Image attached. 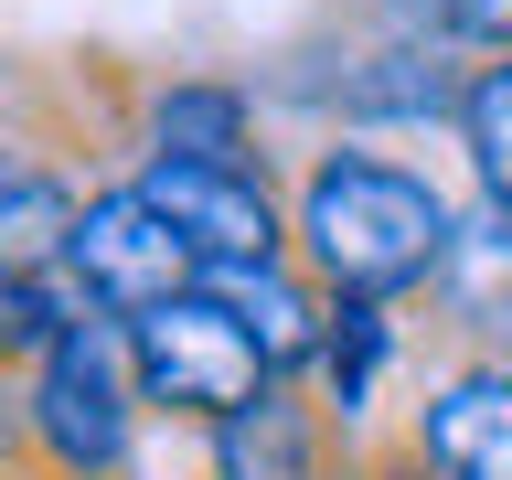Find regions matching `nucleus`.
<instances>
[{
    "instance_id": "12",
    "label": "nucleus",
    "mask_w": 512,
    "mask_h": 480,
    "mask_svg": "<svg viewBox=\"0 0 512 480\" xmlns=\"http://www.w3.org/2000/svg\"><path fill=\"white\" fill-rule=\"evenodd\" d=\"M214 288L246 310V331H256V352L278 363V374H310L320 363V331H331V288L299 267V256H256V267H214Z\"/></svg>"
},
{
    "instance_id": "1",
    "label": "nucleus",
    "mask_w": 512,
    "mask_h": 480,
    "mask_svg": "<svg viewBox=\"0 0 512 480\" xmlns=\"http://www.w3.org/2000/svg\"><path fill=\"white\" fill-rule=\"evenodd\" d=\"M459 246V203L427 160L331 128L288 160V256L342 299H416Z\"/></svg>"
},
{
    "instance_id": "3",
    "label": "nucleus",
    "mask_w": 512,
    "mask_h": 480,
    "mask_svg": "<svg viewBox=\"0 0 512 480\" xmlns=\"http://www.w3.org/2000/svg\"><path fill=\"white\" fill-rule=\"evenodd\" d=\"M118 342H128V374H139L150 427H214V416L246 406L256 384H278V363H267L256 331H246V310H235L214 278H192V288H171V299H150V310H128Z\"/></svg>"
},
{
    "instance_id": "6",
    "label": "nucleus",
    "mask_w": 512,
    "mask_h": 480,
    "mask_svg": "<svg viewBox=\"0 0 512 480\" xmlns=\"http://www.w3.org/2000/svg\"><path fill=\"white\" fill-rule=\"evenodd\" d=\"M128 182L192 235L203 278H214V267H256V256L288 246V182L267 171V160H150L139 150Z\"/></svg>"
},
{
    "instance_id": "10",
    "label": "nucleus",
    "mask_w": 512,
    "mask_h": 480,
    "mask_svg": "<svg viewBox=\"0 0 512 480\" xmlns=\"http://www.w3.org/2000/svg\"><path fill=\"white\" fill-rule=\"evenodd\" d=\"M267 160V107H256L246 75H214V64H182V75H150L139 107H128V160Z\"/></svg>"
},
{
    "instance_id": "9",
    "label": "nucleus",
    "mask_w": 512,
    "mask_h": 480,
    "mask_svg": "<svg viewBox=\"0 0 512 480\" xmlns=\"http://www.w3.org/2000/svg\"><path fill=\"white\" fill-rule=\"evenodd\" d=\"M416 352H512V214H459V246L438 256V278L406 299Z\"/></svg>"
},
{
    "instance_id": "2",
    "label": "nucleus",
    "mask_w": 512,
    "mask_h": 480,
    "mask_svg": "<svg viewBox=\"0 0 512 480\" xmlns=\"http://www.w3.org/2000/svg\"><path fill=\"white\" fill-rule=\"evenodd\" d=\"M139 438H150V406H139V374H128V342L107 310L64 320L11 374L22 480H139Z\"/></svg>"
},
{
    "instance_id": "15",
    "label": "nucleus",
    "mask_w": 512,
    "mask_h": 480,
    "mask_svg": "<svg viewBox=\"0 0 512 480\" xmlns=\"http://www.w3.org/2000/svg\"><path fill=\"white\" fill-rule=\"evenodd\" d=\"M374 22L395 32H448V43H470V0H363Z\"/></svg>"
},
{
    "instance_id": "4",
    "label": "nucleus",
    "mask_w": 512,
    "mask_h": 480,
    "mask_svg": "<svg viewBox=\"0 0 512 480\" xmlns=\"http://www.w3.org/2000/svg\"><path fill=\"white\" fill-rule=\"evenodd\" d=\"M480 43H448V32H395L374 22L363 43L310 75V107L331 128H363V139H406V128H448L459 118V75H470Z\"/></svg>"
},
{
    "instance_id": "11",
    "label": "nucleus",
    "mask_w": 512,
    "mask_h": 480,
    "mask_svg": "<svg viewBox=\"0 0 512 480\" xmlns=\"http://www.w3.org/2000/svg\"><path fill=\"white\" fill-rule=\"evenodd\" d=\"M416 352V331H406V299H342L331 288V331H320V363H310V395L331 416H342L352 438L374 427V406H384V374Z\"/></svg>"
},
{
    "instance_id": "5",
    "label": "nucleus",
    "mask_w": 512,
    "mask_h": 480,
    "mask_svg": "<svg viewBox=\"0 0 512 480\" xmlns=\"http://www.w3.org/2000/svg\"><path fill=\"white\" fill-rule=\"evenodd\" d=\"M54 267L86 288V310H107V320H128V310H150V299H171V288L203 278L192 235L160 214L128 171H107V182L75 203V224L54 235Z\"/></svg>"
},
{
    "instance_id": "8",
    "label": "nucleus",
    "mask_w": 512,
    "mask_h": 480,
    "mask_svg": "<svg viewBox=\"0 0 512 480\" xmlns=\"http://www.w3.org/2000/svg\"><path fill=\"white\" fill-rule=\"evenodd\" d=\"M406 438L438 480H512V352H438L416 363Z\"/></svg>"
},
{
    "instance_id": "14",
    "label": "nucleus",
    "mask_w": 512,
    "mask_h": 480,
    "mask_svg": "<svg viewBox=\"0 0 512 480\" xmlns=\"http://www.w3.org/2000/svg\"><path fill=\"white\" fill-rule=\"evenodd\" d=\"M64 320H86V288L64 278L54 256H11V278H0V363L22 374V363L54 342Z\"/></svg>"
},
{
    "instance_id": "7",
    "label": "nucleus",
    "mask_w": 512,
    "mask_h": 480,
    "mask_svg": "<svg viewBox=\"0 0 512 480\" xmlns=\"http://www.w3.org/2000/svg\"><path fill=\"white\" fill-rule=\"evenodd\" d=\"M192 438H203V480H352V427L310 395V374L256 384L235 416Z\"/></svg>"
},
{
    "instance_id": "16",
    "label": "nucleus",
    "mask_w": 512,
    "mask_h": 480,
    "mask_svg": "<svg viewBox=\"0 0 512 480\" xmlns=\"http://www.w3.org/2000/svg\"><path fill=\"white\" fill-rule=\"evenodd\" d=\"M470 43H512V0H470Z\"/></svg>"
},
{
    "instance_id": "17",
    "label": "nucleus",
    "mask_w": 512,
    "mask_h": 480,
    "mask_svg": "<svg viewBox=\"0 0 512 480\" xmlns=\"http://www.w3.org/2000/svg\"><path fill=\"white\" fill-rule=\"evenodd\" d=\"M0 448H11V363H0Z\"/></svg>"
},
{
    "instance_id": "13",
    "label": "nucleus",
    "mask_w": 512,
    "mask_h": 480,
    "mask_svg": "<svg viewBox=\"0 0 512 480\" xmlns=\"http://www.w3.org/2000/svg\"><path fill=\"white\" fill-rule=\"evenodd\" d=\"M448 139H459V171H470V192L491 203V214H512V43H480V54H470Z\"/></svg>"
},
{
    "instance_id": "18",
    "label": "nucleus",
    "mask_w": 512,
    "mask_h": 480,
    "mask_svg": "<svg viewBox=\"0 0 512 480\" xmlns=\"http://www.w3.org/2000/svg\"><path fill=\"white\" fill-rule=\"evenodd\" d=\"M0 278H11V256H0Z\"/></svg>"
}]
</instances>
